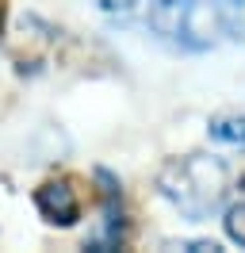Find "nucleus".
<instances>
[{
    "mask_svg": "<svg viewBox=\"0 0 245 253\" xmlns=\"http://www.w3.org/2000/svg\"><path fill=\"white\" fill-rule=\"evenodd\" d=\"M157 188L184 219H207L211 211L226 200V165L211 154H192V158H172L157 173Z\"/></svg>",
    "mask_w": 245,
    "mask_h": 253,
    "instance_id": "f257e3e1",
    "label": "nucleus"
},
{
    "mask_svg": "<svg viewBox=\"0 0 245 253\" xmlns=\"http://www.w3.org/2000/svg\"><path fill=\"white\" fill-rule=\"evenodd\" d=\"M35 207L42 211L46 222H54V226H73L81 219V200H77V192L69 180H46L42 188L35 192Z\"/></svg>",
    "mask_w": 245,
    "mask_h": 253,
    "instance_id": "f03ea898",
    "label": "nucleus"
},
{
    "mask_svg": "<svg viewBox=\"0 0 245 253\" xmlns=\"http://www.w3.org/2000/svg\"><path fill=\"white\" fill-rule=\"evenodd\" d=\"M211 138L226 146H245V115H218L211 119Z\"/></svg>",
    "mask_w": 245,
    "mask_h": 253,
    "instance_id": "7ed1b4c3",
    "label": "nucleus"
},
{
    "mask_svg": "<svg viewBox=\"0 0 245 253\" xmlns=\"http://www.w3.org/2000/svg\"><path fill=\"white\" fill-rule=\"evenodd\" d=\"M218 19H222V31L234 39H245V0H214Z\"/></svg>",
    "mask_w": 245,
    "mask_h": 253,
    "instance_id": "20e7f679",
    "label": "nucleus"
},
{
    "mask_svg": "<svg viewBox=\"0 0 245 253\" xmlns=\"http://www.w3.org/2000/svg\"><path fill=\"white\" fill-rule=\"evenodd\" d=\"M226 234H230V242H238L245 250V204H238V207L226 211Z\"/></svg>",
    "mask_w": 245,
    "mask_h": 253,
    "instance_id": "39448f33",
    "label": "nucleus"
},
{
    "mask_svg": "<svg viewBox=\"0 0 245 253\" xmlns=\"http://www.w3.org/2000/svg\"><path fill=\"white\" fill-rule=\"evenodd\" d=\"M100 8H107V12H122V8H134L138 0H96Z\"/></svg>",
    "mask_w": 245,
    "mask_h": 253,
    "instance_id": "423d86ee",
    "label": "nucleus"
}]
</instances>
